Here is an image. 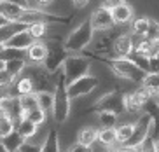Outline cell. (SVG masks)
I'll return each instance as SVG.
<instances>
[{
	"instance_id": "obj_32",
	"label": "cell",
	"mask_w": 159,
	"mask_h": 152,
	"mask_svg": "<svg viewBox=\"0 0 159 152\" xmlns=\"http://www.w3.org/2000/svg\"><path fill=\"white\" fill-rule=\"evenodd\" d=\"M98 122L102 128H116L117 115L112 112H100L98 114Z\"/></svg>"
},
{
	"instance_id": "obj_51",
	"label": "cell",
	"mask_w": 159,
	"mask_h": 152,
	"mask_svg": "<svg viewBox=\"0 0 159 152\" xmlns=\"http://www.w3.org/2000/svg\"><path fill=\"white\" fill-rule=\"evenodd\" d=\"M154 58H157V61H159V53H157V54H156V56H154Z\"/></svg>"
},
{
	"instance_id": "obj_34",
	"label": "cell",
	"mask_w": 159,
	"mask_h": 152,
	"mask_svg": "<svg viewBox=\"0 0 159 152\" xmlns=\"http://www.w3.org/2000/svg\"><path fill=\"white\" fill-rule=\"evenodd\" d=\"M16 129V122L12 119H9L7 115L0 114V138H4L5 135H9L11 131Z\"/></svg>"
},
{
	"instance_id": "obj_5",
	"label": "cell",
	"mask_w": 159,
	"mask_h": 152,
	"mask_svg": "<svg viewBox=\"0 0 159 152\" xmlns=\"http://www.w3.org/2000/svg\"><path fill=\"white\" fill-rule=\"evenodd\" d=\"M91 70V61L86 56L80 54H68L66 60L63 61V67H61V72L65 75V82L70 84L77 79L84 77V75L89 74Z\"/></svg>"
},
{
	"instance_id": "obj_44",
	"label": "cell",
	"mask_w": 159,
	"mask_h": 152,
	"mask_svg": "<svg viewBox=\"0 0 159 152\" xmlns=\"http://www.w3.org/2000/svg\"><path fill=\"white\" fill-rule=\"evenodd\" d=\"M74 2L75 7H79V9H82V7H86V5L89 4V0H72Z\"/></svg>"
},
{
	"instance_id": "obj_31",
	"label": "cell",
	"mask_w": 159,
	"mask_h": 152,
	"mask_svg": "<svg viewBox=\"0 0 159 152\" xmlns=\"http://www.w3.org/2000/svg\"><path fill=\"white\" fill-rule=\"evenodd\" d=\"M30 32V35H32L35 40H40V39L47 37V30H49V25L46 23H33V25H28V28H26Z\"/></svg>"
},
{
	"instance_id": "obj_22",
	"label": "cell",
	"mask_w": 159,
	"mask_h": 152,
	"mask_svg": "<svg viewBox=\"0 0 159 152\" xmlns=\"http://www.w3.org/2000/svg\"><path fill=\"white\" fill-rule=\"evenodd\" d=\"M42 152H61L60 149V135H58L56 129H49L46 140H44V145L42 147Z\"/></svg>"
},
{
	"instance_id": "obj_38",
	"label": "cell",
	"mask_w": 159,
	"mask_h": 152,
	"mask_svg": "<svg viewBox=\"0 0 159 152\" xmlns=\"http://www.w3.org/2000/svg\"><path fill=\"white\" fill-rule=\"evenodd\" d=\"M135 152H156V149H154V140L149 136V138L145 140L140 147L135 149Z\"/></svg>"
},
{
	"instance_id": "obj_18",
	"label": "cell",
	"mask_w": 159,
	"mask_h": 152,
	"mask_svg": "<svg viewBox=\"0 0 159 152\" xmlns=\"http://www.w3.org/2000/svg\"><path fill=\"white\" fill-rule=\"evenodd\" d=\"M0 143L4 145V149L7 152H18L19 149H21V145L25 143V138L14 129V131H11L9 135H5L4 138H0Z\"/></svg>"
},
{
	"instance_id": "obj_6",
	"label": "cell",
	"mask_w": 159,
	"mask_h": 152,
	"mask_svg": "<svg viewBox=\"0 0 159 152\" xmlns=\"http://www.w3.org/2000/svg\"><path fill=\"white\" fill-rule=\"evenodd\" d=\"M26 77H30L33 84V93H42V91H49L54 93V88H56V77L52 75L56 74H49L44 67L40 65H32V67H25L23 70Z\"/></svg>"
},
{
	"instance_id": "obj_1",
	"label": "cell",
	"mask_w": 159,
	"mask_h": 152,
	"mask_svg": "<svg viewBox=\"0 0 159 152\" xmlns=\"http://www.w3.org/2000/svg\"><path fill=\"white\" fill-rule=\"evenodd\" d=\"M91 56L102 60L103 63H107L116 77L128 79V81H133V82H142L145 77V72L138 68L129 58H114V56H98V54H91Z\"/></svg>"
},
{
	"instance_id": "obj_53",
	"label": "cell",
	"mask_w": 159,
	"mask_h": 152,
	"mask_svg": "<svg viewBox=\"0 0 159 152\" xmlns=\"http://www.w3.org/2000/svg\"><path fill=\"white\" fill-rule=\"evenodd\" d=\"M0 2H2V0H0Z\"/></svg>"
},
{
	"instance_id": "obj_49",
	"label": "cell",
	"mask_w": 159,
	"mask_h": 152,
	"mask_svg": "<svg viewBox=\"0 0 159 152\" xmlns=\"http://www.w3.org/2000/svg\"><path fill=\"white\" fill-rule=\"evenodd\" d=\"M4 67H5V61H4V60H0V70L4 68Z\"/></svg>"
},
{
	"instance_id": "obj_50",
	"label": "cell",
	"mask_w": 159,
	"mask_h": 152,
	"mask_svg": "<svg viewBox=\"0 0 159 152\" xmlns=\"http://www.w3.org/2000/svg\"><path fill=\"white\" fill-rule=\"evenodd\" d=\"M0 152H7V150L4 149V145H2V143H0Z\"/></svg>"
},
{
	"instance_id": "obj_12",
	"label": "cell",
	"mask_w": 159,
	"mask_h": 152,
	"mask_svg": "<svg viewBox=\"0 0 159 152\" xmlns=\"http://www.w3.org/2000/svg\"><path fill=\"white\" fill-rule=\"evenodd\" d=\"M0 114L7 115L14 122L23 119L25 114L23 108H21V103H19V96H9V94L0 96Z\"/></svg>"
},
{
	"instance_id": "obj_21",
	"label": "cell",
	"mask_w": 159,
	"mask_h": 152,
	"mask_svg": "<svg viewBox=\"0 0 159 152\" xmlns=\"http://www.w3.org/2000/svg\"><path fill=\"white\" fill-rule=\"evenodd\" d=\"M23 12V7H19V5H14V4H9V2H0V14L7 18L9 21H18V18L21 16Z\"/></svg>"
},
{
	"instance_id": "obj_26",
	"label": "cell",
	"mask_w": 159,
	"mask_h": 152,
	"mask_svg": "<svg viewBox=\"0 0 159 152\" xmlns=\"http://www.w3.org/2000/svg\"><path fill=\"white\" fill-rule=\"evenodd\" d=\"M143 108V105L140 103V100L136 98L135 91L131 93H124V112H129V114H136Z\"/></svg>"
},
{
	"instance_id": "obj_40",
	"label": "cell",
	"mask_w": 159,
	"mask_h": 152,
	"mask_svg": "<svg viewBox=\"0 0 159 152\" xmlns=\"http://www.w3.org/2000/svg\"><path fill=\"white\" fill-rule=\"evenodd\" d=\"M19 152H42V149L37 147V145H32V143L25 142L23 145H21V149H19Z\"/></svg>"
},
{
	"instance_id": "obj_28",
	"label": "cell",
	"mask_w": 159,
	"mask_h": 152,
	"mask_svg": "<svg viewBox=\"0 0 159 152\" xmlns=\"http://www.w3.org/2000/svg\"><path fill=\"white\" fill-rule=\"evenodd\" d=\"M149 21H150L149 18H135L133 23H131V33L143 39L145 33H147V28H149Z\"/></svg>"
},
{
	"instance_id": "obj_29",
	"label": "cell",
	"mask_w": 159,
	"mask_h": 152,
	"mask_svg": "<svg viewBox=\"0 0 159 152\" xmlns=\"http://www.w3.org/2000/svg\"><path fill=\"white\" fill-rule=\"evenodd\" d=\"M19 103H21V108H23V114L26 115L28 112L35 110V108L39 107L37 94H35V93H30V94H25V96H19Z\"/></svg>"
},
{
	"instance_id": "obj_20",
	"label": "cell",
	"mask_w": 159,
	"mask_h": 152,
	"mask_svg": "<svg viewBox=\"0 0 159 152\" xmlns=\"http://www.w3.org/2000/svg\"><path fill=\"white\" fill-rule=\"evenodd\" d=\"M96 140H98V129L93 128V126L82 128L79 131V135H77V143L82 145V147H91Z\"/></svg>"
},
{
	"instance_id": "obj_16",
	"label": "cell",
	"mask_w": 159,
	"mask_h": 152,
	"mask_svg": "<svg viewBox=\"0 0 159 152\" xmlns=\"http://www.w3.org/2000/svg\"><path fill=\"white\" fill-rule=\"evenodd\" d=\"M26 53V58L32 61L33 65H42L44 60H46V54H47V47H46V42L42 40H35L28 49L25 51Z\"/></svg>"
},
{
	"instance_id": "obj_23",
	"label": "cell",
	"mask_w": 159,
	"mask_h": 152,
	"mask_svg": "<svg viewBox=\"0 0 159 152\" xmlns=\"http://www.w3.org/2000/svg\"><path fill=\"white\" fill-rule=\"evenodd\" d=\"M37 129H39V126H35L32 121L25 119V117L21 121H18V122H16V131H18V133L21 135L25 140L32 138L33 135H37Z\"/></svg>"
},
{
	"instance_id": "obj_36",
	"label": "cell",
	"mask_w": 159,
	"mask_h": 152,
	"mask_svg": "<svg viewBox=\"0 0 159 152\" xmlns=\"http://www.w3.org/2000/svg\"><path fill=\"white\" fill-rule=\"evenodd\" d=\"M133 133V124H121L119 128H116V135H117V143H124Z\"/></svg>"
},
{
	"instance_id": "obj_25",
	"label": "cell",
	"mask_w": 159,
	"mask_h": 152,
	"mask_svg": "<svg viewBox=\"0 0 159 152\" xmlns=\"http://www.w3.org/2000/svg\"><path fill=\"white\" fill-rule=\"evenodd\" d=\"M98 142L105 147H114L117 143L116 128H102L98 129Z\"/></svg>"
},
{
	"instance_id": "obj_4",
	"label": "cell",
	"mask_w": 159,
	"mask_h": 152,
	"mask_svg": "<svg viewBox=\"0 0 159 152\" xmlns=\"http://www.w3.org/2000/svg\"><path fill=\"white\" fill-rule=\"evenodd\" d=\"M74 16H61V14H52V12H47V11L42 9H37V7H28V9H23L21 16L18 18L16 23H23V25H33V23H70Z\"/></svg>"
},
{
	"instance_id": "obj_43",
	"label": "cell",
	"mask_w": 159,
	"mask_h": 152,
	"mask_svg": "<svg viewBox=\"0 0 159 152\" xmlns=\"http://www.w3.org/2000/svg\"><path fill=\"white\" fill-rule=\"evenodd\" d=\"M4 2H9V4L19 5V7H23V9H28V7H30V0H4Z\"/></svg>"
},
{
	"instance_id": "obj_33",
	"label": "cell",
	"mask_w": 159,
	"mask_h": 152,
	"mask_svg": "<svg viewBox=\"0 0 159 152\" xmlns=\"http://www.w3.org/2000/svg\"><path fill=\"white\" fill-rule=\"evenodd\" d=\"M25 119H28V121H32L35 126H40V124H44L46 122V119H47V114L42 110V108H35V110H32V112H28V114L25 115Z\"/></svg>"
},
{
	"instance_id": "obj_10",
	"label": "cell",
	"mask_w": 159,
	"mask_h": 152,
	"mask_svg": "<svg viewBox=\"0 0 159 152\" xmlns=\"http://www.w3.org/2000/svg\"><path fill=\"white\" fill-rule=\"evenodd\" d=\"M98 77H94V75H84V77L77 79L74 82L66 84V93H68V98L70 100H75V98H80V96H86L89 94L91 91L98 88Z\"/></svg>"
},
{
	"instance_id": "obj_35",
	"label": "cell",
	"mask_w": 159,
	"mask_h": 152,
	"mask_svg": "<svg viewBox=\"0 0 159 152\" xmlns=\"http://www.w3.org/2000/svg\"><path fill=\"white\" fill-rule=\"evenodd\" d=\"M149 112L152 114V128H150V138L157 140L159 138V103L154 108H149Z\"/></svg>"
},
{
	"instance_id": "obj_3",
	"label": "cell",
	"mask_w": 159,
	"mask_h": 152,
	"mask_svg": "<svg viewBox=\"0 0 159 152\" xmlns=\"http://www.w3.org/2000/svg\"><path fill=\"white\" fill-rule=\"evenodd\" d=\"M93 35H94V30H93L91 21H89V18H88L80 25H77V28H74L70 32V35H68V37L65 39V42H63V47L66 49L68 54H70V53L79 54V53L86 51V47L91 44Z\"/></svg>"
},
{
	"instance_id": "obj_52",
	"label": "cell",
	"mask_w": 159,
	"mask_h": 152,
	"mask_svg": "<svg viewBox=\"0 0 159 152\" xmlns=\"http://www.w3.org/2000/svg\"><path fill=\"white\" fill-rule=\"evenodd\" d=\"M157 103H159V94H157Z\"/></svg>"
},
{
	"instance_id": "obj_27",
	"label": "cell",
	"mask_w": 159,
	"mask_h": 152,
	"mask_svg": "<svg viewBox=\"0 0 159 152\" xmlns=\"http://www.w3.org/2000/svg\"><path fill=\"white\" fill-rule=\"evenodd\" d=\"M14 91H16L14 96H25V94L33 93V84H32V81H30V77L23 75V77H19L18 81H14Z\"/></svg>"
},
{
	"instance_id": "obj_42",
	"label": "cell",
	"mask_w": 159,
	"mask_h": 152,
	"mask_svg": "<svg viewBox=\"0 0 159 152\" xmlns=\"http://www.w3.org/2000/svg\"><path fill=\"white\" fill-rule=\"evenodd\" d=\"M65 152H93V150H91V147H82L79 143H75V145H72V147Z\"/></svg>"
},
{
	"instance_id": "obj_11",
	"label": "cell",
	"mask_w": 159,
	"mask_h": 152,
	"mask_svg": "<svg viewBox=\"0 0 159 152\" xmlns=\"http://www.w3.org/2000/svg\"><path fill=\"white\" fill-rule=\"evenodd\" d=\"M25 67H26L25 58H16V60L5 61V67L0 70V89L11 88L14 84V81L18 79V75L23 74Z\"/></svg>"
},
{
	"instance_id": "obj_15",
	"label": "cell",
	"mask_w": 159,
	"mask_h": 152,
	"mask_svg": "<svg viewBox=\"0 0 159 152\" xmlns=\"http://www.w3.org/2000/svg\"><path fill=\"white\" fill-rule=\"evenodd\" d=\"M135 49V42L129 33H121L112 44V54L114 58H128Z\"/></svg>"
},
{
	"instance_id": "obj_48",
	"label": "cell",
	"mask_w": 159,
	"mask_h": 152,
	"mask_svg": "<svg viewBox=\"0 0 159 152\" xmlns=\"http://www.w3.org/2000/svg\"><path fill=\"white\" fill-rule=\"evenodd\" d=\"M154 149H156V152H159V138L154 140Z\"/></svg>"
},
{
	"instance_id": "obj_8",
	"label": "cell",
	"mask_w": 159,
	"mask_h": 152,
	"mask_svg": "<svg viewBox=\"0 0 159 152\" xmlns=\"http://www.w3.org/2000/svg\"><path fill=\"white\" fill-rule=\"evenodd\" d=\"M46 47H47V54H46V60H44L42 67L49 72V74H58L63 67V61L66 60V49L63 47V42L60 39H51L49 42H46Z\"/></svg>"
},
{
	"instance_id": "obj_39",
	"label": "cell",
	"mask_w": 159,
	"mask_h": 152,
	"mask_svg": "<svg viewBox=\"0 0 159 152\" xmlns=\"http://www.w3.org/2000/svg\"><path fill=\"white\" fill-rule=\"evenodd\" d=\"M122 4H126V0H103L102 7L112 11V9H116V7H119V5H122Z\"/></svg>"
},
{
	"instance_id": "obj_24",
	"label": "cell",
	"mask_w": 159,
	"mask_h": 152,
	"mask_svg": "<svg viewBox=\"0 0 159 152\" xmlns=\"http://www.w3.org/2000/svg\"><path fill=\"white\" fill-rule=\"evenodd\" d=\"M142 88L145 91H149L152 96L159 94V74H145L143 81H142Z\"/></svg>"
},
{
	"instance_id": "obj_45",
	"label": "cell",
	"mask_w": 159,
	"mask_h": 152,
	"mask_svg": "<svg viewBox=\"0 0 159 152\" xmlns=\"http://www.w3.org/2000/svg\"><path fill=\"white\" fill-rule=\"evenodd\" d=\"M35 2H37V4L40 5V7H47V5H51L52 2H54V0H35Z\"/></svg>"
},
{
	"instance_id": "obj_2",
	"label": "cell",
	"mask_w": 159,
	"mask_h": 152,
	"mask_svg": "<svg viewBox=\"0 0 159 152\" xmlns=\"http://www.w3.org/2000/svg\"><path fill=\"white\" fill-rule=\"evenodd\" d=\"M70 98H68V93H66V82H65V75L63 72H58L56 74V88L52 93V119L56 122H65L70 115Z\"/></svg>"
},
{
	"instance_id": "obj_41",
	"label": "cell",
	"mask_w": 159,
	"mask_h": 152,
	"mask_svg": "<svg viewBox=\"0 0 159 152\" xmlns=\"http://www.w3.org/2000/svg\"><path fill=\"white\" fill-rule=\"evenodd\" d=\"M149 67H150L149 74H159V61H157V58H150V60H149Z\"/></svg>"
},
{
	"instance_id": "obj_46",
	"label": "cell",
	"mask_w": 159,
	"mask_h": 152,
	"mask_svg": "<svg viewBox=\"0 0 159 152\" xmlns=\"http://www.w3.org/2000/svg\"><path fill=\"white\" fill-rule=\"evenodd\" d=\"M107 152H135V150H131V149H124V147H121V149H108Z\"/></svg>"
},
{
	"instance_id": "obj_47",
	"label": "cell",
	"mask_w": 159,
	"mask_h": 152,
	"mask_svg": "<svg viewBox=\"0 0 159 152\" xmlns=\"http://www.w3.org/2000/svg\"><path fill=\"white\" fill-rule=\"evenodd\" d=\"M9 23H11L9 19H7V18H4V16L0 14V28H2V26H5V25H9Z\"/></svg>"
},
{
	"instance_id": "obj_37",
	"label": "cell",
	"mask_w": 159,
	"mask_h": 152,
	"mask_svg": "<svg viewBox=\"0 0 159 152\" xmlns=\"http://www.w3.org/2000/svg\"><path fill=\"white\" fill-rule=\"evenodd\" d=\"M145 39H150V40H157L159 42V23L157 21H154V19L149 21V28H147Z\"/></svg>"
},
{
	"instance_id": "obj_54",
	"label": "cell",
	"mask_w": 159,
	"mask_h": 152,
	"mask_svg": "<svg viewBox=\"0 0 159 152\" xmlns=\"http://www.w3.org/2000/svg\"><path fill=\"white\" fill-rule=\"evenodd\" d=\"M18 152H19V150H18Z\"/></svg>"
},
{
	"instance_id": "obj_30",
	"label": "cell",
	"mask_w": 159,
	"mask_h": 152,
	"mask_svg": "<svg viewBox=\"0 0 159 152\" xmlns=\"http://www.w3.org/2000/svg\"><path fill=\"white\" fill-rule=\"evenodd\" d=\"M37 94V101H39V108H42L46 114H49L52 108V93L49 91H42V93H35Z\"/></svg>"
},
{
	"instance_id": "obj_13",
	"label": "cell",
	"mask_w": 159,
	"mask_h": 152,
	"mask_svg": "<svg viewBox=\"0 0 159 152\" xmlns=\"http://www.w3.org/2000/svg\"><path fill=\"white\" fill-rule=\"evenodd\" d=\"M28 28V26H26ZM19 30V32H16L14 35H11L9 39H5L4 42H2V49H16V51H26L30 46H32L33 42H35V39L30 35L28 30Z\"/></svg>"
},
{
	"instance_id": "obj_19",
	"label": "cell",
	"mask_w": 159,
	"mask_h": 152,
	"mask_svg": "<svg viewBox=\"0 0 159 152\" xmlns=\"http://www.w3.org/2000/svg\"><path fill=\"white\" fill-rule=\"evenodd\" d=\"M112 18L116 25H126L133 19V7L128 4H122L116 9H112Z\"/></svg>"
},
{
	"instance_id": "obj_14",
	"label": "cell",
	"mask_w": 159,
	"mask_h": 152,
	"mask_svg": "<svg viewBox=\"0 0 159 152\" xmlns=\"http://www.w3.org/2000/svg\"><path fill=\"white\" fill-rule=\"evenodd\" d=\"M89 21H91V26L93 30H98V32H105V30H110L114 28V18H112V11L105 9V7H96L93 11V14L89 16Z\"/></svg>"
},
{
	"instance_id": "obj_17",
	"label": "cell",
	"mask_w": 159,
	"mask_h": 152,
	"mask_svg": "<svg viewBox=\"0 0 159 152\" xmlns=\"http://www.w3.org/2000/svg\"><path fill=\"white\" fill-rule=\"evenodd\" d=\"M135 53L138 54H143L147 58H154L156 54L159 53V42L157 40H150V39H140V42L135 44Z\"/></svg>"
},
{
	"instance_id": "obj_9",
	"label": "cell",
	"mask_w": 159,
	"mask_h": 152,
	"mask_svg": "<svg viewBox=\"0 0 159 152\" xmlns=\"http://www.w3.org/2000/svg\"><path fill=\"white\" fill-rule=\"evenodd\" d=\"M89 112H96V114H100V112H112L116 115L122 114L124 112V93L122 91L105 93L102 98L96 100V103L89 108Z\"/></svg>"
},
{
	"instance_id": "obj_7",
	"label": "cell",
	"mask_w": 159,
	"mask_h": 152,
	"mask_svg": "<svg viewBox=\"0 0 159 152\" xmlns=\"http://www.w3.org/2000/svg\"><path fill=\"white\" fill-rule=\"evenodd\" d=\"M150 128H152V114L149 110H145L136 119L135 124H133V133H131V136L122 143L121 147L131 149V150H135L136 147H140L142 143L150 136Z\"/></svg>"
}]
</instances>
